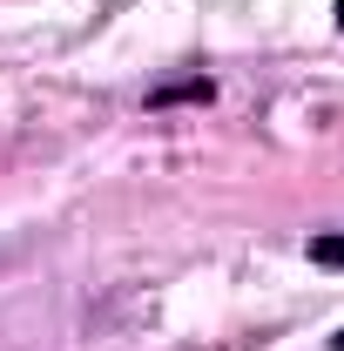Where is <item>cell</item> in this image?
<instances>
[{
    "label": "cell",
    "mask_w": 344,
    "mask_h": 351,
    "mask_svg": "<svg viewBox=\"0 0 344 351\" xmlns=\"http://www.w3.org/2000/svg\"><path fill=\"white\" fill-rule=\"evenodd\" d=\"M338 27H344V0H338Z\"/></svg>",
    "instance_id": "cell-2"
},
{
    "label": "cell",
    "mask_w": 344,
    "mask_h": 351,
    "mask_svg": "<svg viewBox=\"0 0 344 351\" xmlns=\"http://www.w3.org/2000/svg\"><path fill=\"white\" fill-rule=\"evenodd\" d=\"M310 257L331 263V270H344V237H317V243H310Z\"/></svg>",
    "instance_id": "cell-1"
},
{
    "label": "cell",
    "mask_w": 344,
    "mask_h": 351,
    "mask_svg": "<svg viewBox=\"0 0 344 351\" xmlns=\"http://www.w3.org/2000/svg\"><path fill=\"white\" fill-rule=\"evenodd\" d=\"M338 351H344V331H338Z\"/></svg>",
    "instance_id": "cell-3"
}]
</instances>
